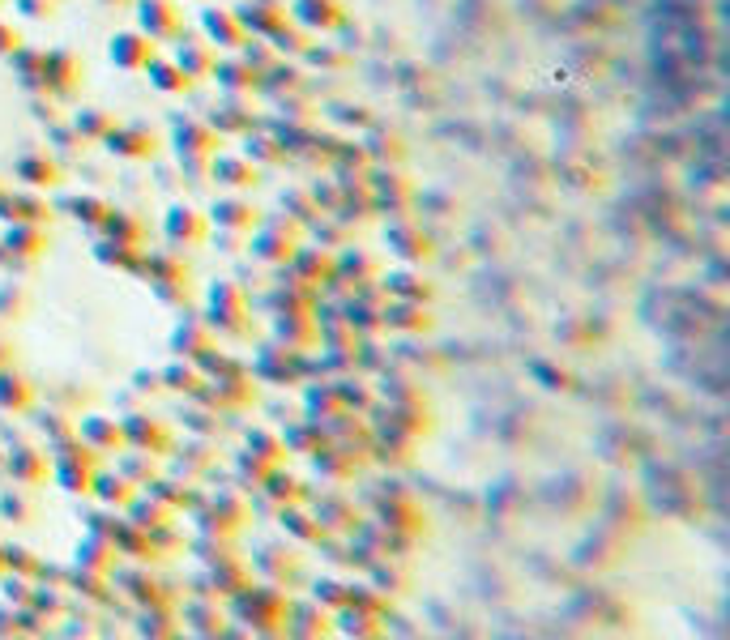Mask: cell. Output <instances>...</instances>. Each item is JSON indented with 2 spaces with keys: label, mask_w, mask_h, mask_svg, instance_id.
Segmentation results:
<instances>
[{
  "label": "cell",
  "mask_w": 730,
  "mask_h": 640,
  "mask_svg": "<svg viewBox=\"0 0 730 640\" xmlns=\"http://www.w3.org/2000/svg\"><path fill=\"white\" fill-rule=\"evenodd\" d=\"M77 568H94V572H111L116 568V547L103 538V534H90V538H82L77 542V559H73Z\"/></svg>",
  "instance_id": "cell-10"
},
{
  "label": "cell",
  "mask_w": 730,
  "mask_h": 640,
  "mask_svg": "<svg viewBox=\"0 0 730 640\" xmlns=\"http://www.w3.org/2000/svg\"><path fill=\"white\" fill-rule=\"evenodd\" d=\"M65 602H69V594L60 585H30V598H26L30 611H39L47 623H56L65 615Z\"/></svg>",
  "instance_id": "cell-12"
},
{
  "label": "cell",
  "mask_w": 730,
  "mask_h": 640,
  "mask_svg": "<svg viewBox=\"0 0 730 640\" xmlns=\"http://www.w3.org/2000/svg\"><path fill=\"white\" fill-rule=\"evenodd\" d=\"M0 572H5V559H0Z\"/></svg>",
  "instance_id": "cell-31"
},
{
  "label": "cell",
  "mask_w": 730,
  "mask_h": 640,
  "mask_svg": "<svg viewBox=\"0 0 730 640\" xmlns=\"http://www.w3.org/2000/svg\"><path fill=\"white\" fill-rule=\"evenodd\" d=\"M214 640H257V636H252L248 628H240V623H227L222 632H214Z\"/></svg>",
  "instance_id": "cell-24"
},
{
  "label": "cell",
  "mask_w": 730,
  "mask_h": 640,
  "mask_svg": "<svg viewBox=\"0 0 730 640\" xmlns=\"http://www.w3.org/2000/svg\"><path fill=\"white\" fill-rule=\"evenodd\" d=\"M171 640H214V636H197V632H184V628H180V632L171 636Z\"/></svg>",
  "instance_id": "cell-28"
},
{
  "label": "cell",
  "mask_w": 730,
  "mask_h": 640,
  "mask_svg": "<svg viewBox=\"0 0 730 640\" xmlns=\"http://www.w3.org/2000/svg\"><path fill=\"white\" fill-rule=\"evenodd\" d=\"M0 559H5V572H18V576H30L39 564V555L22 547V542H0Z\"/></svg>",
  "instance_id": "cell-14"
},
{
  "label": "cell",
  "mask_w": 730,
  "mask_h": 640,
  "mask_svg": "<svg viewBox=\"0 0 730 640\" xmlns=\"http://www.w3.org/2000/svg\"><path fill=\"white\" fill-rule=\"evenodd\" d=\"M18 474H22V478H39L35 457H30V453H26V457H18Z\"/></svg>",
  "instance_id": "cell-27"
},
{
  "label": "cell",
  "mask_w": 730,
  "mask_h": 640,
  "mask_svg": "<svg viewBox=\"0 0 730 640\" xmlns=\"http://www.w3.org/2000/svg\"><path fill=\"white\" fill-rule=\"evenodd\" d=\"M0 512H5L9 521H26V508L18 504V495H5V504H0Z\"/></svg>",
  "instance_id": "cell-25"
},
{
  "label": "cell",
  "mask_w": 730,
  "mask_h": 640,
  "mask_svg": "<svg viewBox=\"0 0 730 640\" xmlns=\"http://www.w3.org/2000/svg\"><path fill=\"white\" fill-rule=\"evenodd\" d=\"M107 542H111V547H116V555L133 559V564H150V559H154L146 530H137L133 521H111V530H107Z\"/></svg>",
  "instance_id": "cell-9"
},
{
  "label": "cell",
  "mask_w": 730,
  "mask_h": 640,
  "mask_svg": "<svg viewBox=\"0 0 730 640\" xmlns=\"http://www.w3.org/2000/svg\"><path fill=\"white\" fill-rule=\"evenodd\" d=\"M176 619L184 632H197V636H214L227 628V606H222L218 598H180L176 602Z\"/></svg>",
  "instance_id": "cell-3"
},
{
  "label": "cell",
  "mask_w": 730,
  "mask_h": 640,
  "mask_svg": "<svg viewBox=\"0 0 730 640\" xmlns=\"http://www.w3.org/2000/svg\"><path fill=\"white\" fill-rule=\"evenodd\" d=\"M282 525H287V530H291L295 538H316V530H321V521L308 517V512H299V508L282 512Z\"/></svg>",
  "instance_id": "cell-19"
},
{
  "label": "cell",
  "mask_w": 730,
  "mask_h": 640,
  "mask_svg": "<svg viewBox=\"0 0 730 640\" xmlns=\"http://www.w3.org/2000/svg\"><path fill=\"white\" fill-rule=\"evenodd\" d=\"M278 632L287 636V640H329L333 636V623H329L325 606H316L312 598H291Z\"/></svg>",
  "instance_id": "cell-2"
},
{
  "label": "cell",
  "mask_w": 730,
  "mask_h": 640,
  "mask_svg": "<svg viewBox=\"0 0 730 640\" xmlns=\"http://www.w3.org/2000/svg\"><path fill=\"white\" fill-rule=\"evenodd\" d=\"M329 623H333V636H342V640H380V632H385V619L368 615V611H355V606L333 611Z\"/></svg>",
  "instance_id": "cell-6"
},
{
  "label": "cell",
  "mask_w": 730,
  "mask_h": 640,
  "mask_svg": "<svg viewBox=\"0 0 730 640\" xmlns=\"http://www.w3.org/2000/svg\"><path fill=\"white\" fill-rule=\"evenodd\" d=\"M133 632L141 640H171L180 632L176 606H137V611H133Z\"/></svg>",
  "instance_id": "cell-7"
},
{
  "label": "cell",
  "mask_w": 730,
  "mask_h": 640,
  "mask_svg": "<svg viewBox=\"0 0 730 640\" xmlns=\"http://www.w3.org/2000/svg\"><path fill=\"white\" fill-rule=\"evenodd\" d=\"M13 628L22 636H39V640H52V623H47L39 611H30V606H13Z\"/></svg>",
  "instance_id": "cell-15"
},
{
  "label": "cell",
  "mask_w": 730,
  "mask_h": 640,
  "mask_svg": "<svg viewBox=\"0 0 730 640\" xmlns=\"http://www.w3.org/2000/svg\"><path fill=\"white\" fill-rule=\"evenodd\" d=\"M287 602H291V589H282L274 581H248L240 594L227 598V619L248 628L252 636H269L282 628V615H287Z\"/></svg>",
  "instance_id": "cell-1"
},
{
  "label": "cell",
  "mask_w": 730,
  "mask_h": 640,
  "mask_svg": "<svg viewBox=\"0 0 730 640\" xmlns=\"http://www.w3.org/2000/svg\"><path fill=\"white\" fill-rule=\"evenodd\" d=\"M99 495L107 504H129V483L124 478H99Z\"/></svg>",
  "instance_id": "cell-20"
},
{
  "label": "cell",
  "mask_w": 730,
  "mask_h": 640,
  "mask_svg": "<svg viewBox=\"0 0 730 640\" xmlns=\"http://www.w3.org/2000/svg\"><path fill=\"white\" fill-rule=\"evenodd\" d=\"M197 555H205V564H214V559H222V555H235L227 542H197Z\"/></svg>",
  "instance_id": "cell-23"
},
{
  "label": "cell",
  "mask_w": 730,
  "mask_h": 640,
  "mask_svg": "<svg viewBox=\"0 0 730 640\" xmlns=\"http://www.w3.org/2000/svg\"><path fill=\"white\" fill-rule=\"evenodd\" d=\"M346 606H355V611H368V615H380L385 619L389 611H393V598H385L380 589L368 581H346Z\"/></svg>",
  "instance_id": "cell-11"
},
{
  "label": "cell",
  "mask_w": 730,
  "mask_h": 640,
  "mask_svg": "<svg viewBox=\"0 0 730 640\" xmlns=\"http://www.w3.org/2000/svg\"><path fill=\"white\" fill-rule=\"evenodd\" d=\"M52 636H65V640H99V606L69 598L65 602V615L52 623Z\"/></svg>",
  "instance_id": "cell-4"
},
{
  "label": "cell",
  "mask_w": 730,
  "mask_h": 640,
  "mask_svg": "<svg viewBox=\"0 0 730 640\" xmlns=\"http://www.w3.org/2000/svg\"><path fill=\"white\" fill-rule=\"evenodd\" d=\"M13 632H18V628H13V606L0 602V640H9Z\"/></svg>",
  "instance_id": "cell-26"
},
{
  "label": "cell",
  "mask_w": 730,
  "mask_h": 640,
  "mask_svg": "<svg viewBox=\"0 0 730 640\" xmlns=\"http://www.w3.org/2000/svg\"><path fill=\"white\" fill-rule=\"evenodd\" d=\"M210 517H214V534H231L235 525L244 521V512H240V504H231V495H218L214 508H210Z\"/></svg>",
  "instance_id": "cell-16"
},
{
  "label": "cell",
  "mask_w": 730,
  "mask_h": 640,
  "mask_svg": "<svg viewBox=\"0 0 730 640\" xmlns=\"http://www.w3.org/2000/svg\"><path fill=\"white\" fill-rule=\"evenodd\" d=\"M252 555H257V568H261L265 581H274V585L299 581V559L287 551V542H265V547H257Z\"/></svg>",
  "instance_id": "cell-8"
},
{
  "label": "cell",
  "mask_w": 730,
  "mask_h": 640,
  "mask_svg": "<svg viewBox=\"0 0 730 640\" xmlns=\"http://www.w3.org/2000/svg\"><path fill=\"white\" fill-rule=\"evenodd\" d=\"M372 585H376L385 598H393V602H398V598L406 594V576H402V572H393L389 564H372Z\"/></svg>",
  "instance_id": "cell-18"
},
{
  "label": "cell",
  "mask_w": 730,
  "mask_h": 640,
  "mask_svg": "<svg viewBox=\"0 0 730 640\" xmlns=\"http://www.w3.org/2000/svg\"><path fill=\"white\" fill-rule=\"evenodd\" d=\"M65 594L77 598V602H90V606H107L111 598V581L107 572H94V568H65Z\"/></svg>",
  "instance_id": "cell-5"
},
{
  "label": "cell",
  "mask_w": 730,
  "mask_h": 640,
  "mask_svg": "<svg viewBox=\"0 0 730 640\" xmlns=\"http://www.w3.org/2000/svg\"><path fill=\"white\" fill-rule=\"evenodd\" d=\"M257 640H287V636H282V632H269V636H257Z\"/></svg>",
  "instance_id": "cell-29"
},
{
  "label": "cell",
  "mask_w": 730,
  "mask_h": 640,
  "mask_svg": "<svg viewBox=\"0 0 730 640\" xmlns=\"http://www.w3.org/2000/svg\"><path fill=\"white\" fill-rule=\"evenodd\" d=\"M103 640H124V636H111V632H107V636H103Z\"/></svg>",
  "instance_id": "cell-30"
},
{
  "label": "cell",
  "mask_w": 730,
  "mask_h": 640,
  "mask_svg": "<svg viewBox=\"0 0 730 640\" xmlns=\"http://www.w3.org/2000/svg\"><path fill=\"white\" fill-rule=\"evenodd\" d=\"M129 512H133V525H137V530H154V525L163 521V508H158V504H133Z\"/></svg>",
  "instance_id": "cell-22"
},
{
  "label": "cell",
  "mask_w": 730,
  "mask_h": 640,
  "mask_svg": "<svg viewBox=\"0 0 730 640\" xmlns=\"http://www.w3.org/2000/svg\"><path fill=\"white\" fill-rule=\"evenodd\" d=\"M30 576H18V572H0V602H9V606H26V598H30Z\"/></svg>",
  "instance_id": "cell-17"
},
{
  "label": "cell",
  "mask_w": 730,
  "mask_h": 640,
  "mask_svg": "<svg viewBox=\"0 0 730 640\" xmlns=\"http://www.w3.org/2000/svg\"><path fill=\"white\" fill-rule=\"evenodd\" d=\"M30 581H35V585H60V589H65V568H60V564H43V559H39L35 572H30Z\"/></svg>",
  "instance_id": "cell-21"
},
{
  "label": "cell",
  "mask_w": 730,
  "mask_h": 640,
  "mask_svg": "<svg viewBox=\"0 0 730 640\" xmlns=\"http://www.w3.org/2000/svg\"><path fill=\"white\" fill-rule=\"evenodd\" d=\"M312 602L325 606V611H342L346 606V581H333V576H316L312 581Z\"/></svg>",
  "instance_id": "cell-13"
}]
</instances>
